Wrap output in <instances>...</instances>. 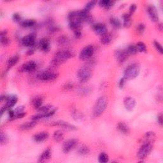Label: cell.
<instances>
[{"mask_svg":"<svg viewBox=\"0 0 163 163\" xmlns=\"http://www.w3.org/2000/svg\"><path fill=\"white\" fill-rule=\"evenodd\" d=\"M74 56V53L71 50L69 49H64L61 50L56 52L54 55L53 60L50 63L51 65V68H56L59 66V65L64 63L68 59Z\"/></svg>","mask_w":163,"mask_h":163,"instance_id":"obj_1","label":"cell"},{"mask_svg":"<svg viewBox=\"0 0 163 163\" xmlns=\"http://www.w3.org/2000/svg\"><path fill=\"white\" fill-rule=\"evenodd\" d=\"M108 104V99L106 96H101L97 99L93 108V117H98L106 110Z\"/></svg>","mask_w":163,"mask_h":163,"instance_id":"obj_2","label":"cell"},{"mask_svg":"<svg viewBox=\"0 0 163 163\" xmlns=\"http://www.w3.org/2000/svg\"><path fill=\"white\" fill-rule=\"evenodd\" d=\"M139 66L137 64L129 66L124 71V78L126 80H133L138 76L139 73Z\"/></svg>","mask_w":163,"mask_h":163,"instance_id":"obj_3","label":"cell"},{"mask_svg":"<svg viewBox=\"0 0 163 163\" xmlns=\"http://www.w3.org/2000/svg\"><path fill=\"white\" fill-rule=\"evenodd\" d=\"M91 69L87 65L84 66L80 68L78 71V73H77V76H78V78L82 83H84L85 82H87L91 79Z\"/></svg>","mask_w":163,"mask_h":163,"instance_id":"obj_4","label":"cell"},{"mask_svg":"<svg viewBox=\"0 0 163 163\" xmlns=\"http://www.w3.org/2000/svg\"><path fill=\"white\" fill-rule=\"evenodd\" d=\"M153 149L152 143H144L139 148L137 153V157L139 159H144L152 152Z\"/></svg>","mask_w":163,"mask_h":163,"instance_id":"obj_5","label":"cell"},{"mask_svg":"<svg viewBox=\"0 0 163 163\" xmlns=\"http://www.w3.org/2000/svg\"><path fill=\"white\" fill-rule=\"evenodd\" d=\"M58 73L53 71L52 69L43 71L37 75V79L41 81H51L57 78Z\"/></svg>","mask_w":163,"mask_h":163,"instance_id":"obj_6","label":"cell"},{"mask_svg":"<svg viewBox=\"0 0 163 163\" xmlns=\"http://www.w3.org/2000/svg\"><path fill=\"white\" fill-rule=\"evenodd\" d=\"M94 52V48L92 45H87L81 50L79 54L80 60H88L91 59Z\"/></svg>","mask_w":163,"mask_h":163,"instance_id":"obj_7","label":"cell"},{"mask_svg":"<svg viewBox=\"0 0 163 163\" xmlns=\"http://www.w3.org/2000/svg\"><path fill=\"white\" fill-rule=\"evenodd\" d=\"M36 34L32 33L22 38L21 40L22 44L28 47H33L36 43Z\"/></svg>","mask_w":163,"mask_h":163,"instance_id":"obj_8","label":"cell"},{"mask_svg":"<svg viewBox=\"0 0 163 163\" xmlns=\"http://www.w3.org/2000/svg\"><path fill=\"white\" fill-rule=\"evenodd\" d=\"M79 140L77 139H69L66 141L63 145V150L66 154H68L75 148L78 144Z\"/></svg>","mask_w":163,"mask_h":163,"instance_id":"obj_9","label":"cell"},{"mask_svg":"<svg viewBox=\"0 0 163 163\" xmlns=\"http://www.w3.org/2000/svg\"><path fill=\"white\" fill-rule=\"evenodd\" d=\"M37 64L36 62L33 61H29L27 63L22 64L21 68H19V71L20 72H32L34 71L36 69Z\"/></svg>","mask_w":163,"mask_h":163,"instance_id":"obj_10","label":"cell"},{"mask_svg":"<svg viewBox=\"0 0 163 163\" xmlns=\"http://www.w3.org/2000/svg\"><path fill=\"white\" fill-rule=\"evenodd\" d=\"M147 11L150 19L153 22L159 21V14L157 9L152 5H149L147 8Z\"/></svg>","mask_w":163,"mask_h":163,"instance_id":"obj_11","label":"cell"},{"mask_svg":"<svg viewBox=\"0 0 163 163\" xmlns=\"http://www.w3.org/2000/svg\"><path fill=\"white\" fill-rule=\"evenodd\" d=\"M50 126H61L65 129H67L69 131H75L76 130L77 128L75 126L70 124L69 123L65 122L63 121H58L56 122H52L50 124Z\"/></svg>","mask_w":163,"mask_h":163,"instance_id":"obj_12","label":"cell"},{"mask_svg":"<svg viewBox=\"0 0 163 163\" xmlns=\"http://www.w3.org/2000/svg\"><path fill=\"white\" fill-rule=\"evenodd\" d=\"M92 29L96 33V34L100 36H102L103 34L108 33L107 26L103 23H98V24H94L92 26Z\"/></svg>","mask_w":163,"mask_h":163,"instance_id":"obj_13","label":"cell"},{"mask_svg":"<svg viewBox=\"0 0 163 163\" xmlns=\"http://www.w3.org/2000/svg\"><path fill=\"white\" fill-rule=\"evenodd\" d=\"M115 55L116 59H117V60L120 63H124L127 59V57H129V54H127L126 49L116 50Z\"/></svg>","mask_w":163,"mask_h":163,"instance_id":"obj_14","label":"cell"},{"mask_svg":"<svg viewBox=\"0 0 163 163\" xmlns=\"http://www.w3.org/2000/svg\"><path fill=\"white\" fill-rule=\"evenodd\" d=\"M124 104L126 109L128 111H133L136 106V101L132 97H126L124 99Z\"/></svg>","mask_w":163,"mask_h":163,"instance_id":"obj_15","label":"cell"},{"mask_svg":"<svg viewBox=\"0 0 163 163\" xmlns=\"http://www.w3.org/2000/svg\"><path fill=\"white\" fill-rule=\"evenodd\" d=\"M38 46H39L42 52H48L50 49V41L48 39H46V38H42L39 41Z\"/></svg>","mask_w":163,"mask_h":163,"instance_id":"obj_16","label":"cell"},{"mask_svg":"<svg viewBox=\"0 0 163 163\" xmlns=\"http://www.w3.org/2000/svg\"><path fill=\"white\" fill-rule=\"evenodd\" d=\"M156 139V136L155 133L152 131H149L147 132L144 137L142 138L143 143H152L155 142Z\"/></svg>","mask_w":163,"mask_h":163,"instance_id":"obj_17","label":"cell"},{"mask_svg":"<svg viewBox=\"0 0 163 163\" xmlns=\"http://www.w3.org/2000/svg\"><path fill=\"white\" fill-rule=\"evenodd\" d=\"M49 137V133L47 132H40L39 133H37L33 137L34 140L38 143H41L47 139Z\"/></svg>","mask_w":163,"mask_h":163,"instance_id":"obj_18","label":"cell"},{"mask_svg":"<svg viewBox=\"0 0 163 163\" xmlns=\"http://www.w3.org/2000/svg\"><path fill=\"white\" fill-rule=\"evenodd\" d=\"M18 101V98L16 96H10L8 97V99L6 101V103L5 104V108H6V110L8 109H10L11 108H12L14 107L15 104H16L17 102Z\"/></svg>","mask_w":163,"mask_h":163,"instance_id":"obj_19","label":"cell"},{"mask_svg":"<svg viewBox=\"0 0 163 163\" xmlns=\"http://www.w3.org/2000/svg\"><path fill=\"white\" fill-rule=\"evenodd\" d=\"M37 124L36 121H32L30 122H27L24 124H21V126H19V129L21 131H28L33 129V128Z\"/></svg>","mask_w":163,"mask_h":163,"instance_id":"obj_20","label":"cell"},{"mask_svg":"<svg viewBox=\"0 0 163 163\" xmlns=\"http://www.w3.org/2000/svg\"><path fill=\"white\" fill-rule=\"evenodd\" d=\"M51 156H52L51 150H50V149H46L40 155V156L39 157V159H38V162H44L48 161L49 159H50V158L51 157Z\"/></svg>","mask_w":163,"mask_h":163,"instance_id":"obj_21","label":"cell"},{"mask_svg":"<svg viewBox=\"0 0 163 163\" xmlns=\"http://www.w3.org/2000/svg\"><path fill=\"white\" fill-rule=\"evenodd\" d=\"M44 98L41 96H36L32 100V104L34 109L38 110L42 106Z\"/></svg>","mask_w":163,"mask_h":163,"instance_id":"obj_22","label":"cell"},{"mask_svg":"<svg viewBox=\"0 0 163 163\" xmlns=\"http://www.w3.org/2000/svg\"><path fill=\"white\" fill-rule=\"evenodd\" d=\"M7 31L3 30L1 31L0 34V41H1V44L3 46H8L10 43V40L9 38L7 37Z\"/></svg>","mask_w":163,"mask_h":163,"instance_id":"obj_23","label":"cell"},{"mask_svg":"<svg viewBox=\"0 0 163 163\" xmlns=\"http://www.w3.org/2000/svg\"><path fill=\"white\" fill-rule=\"evenodd\" d=\"M112 41V36L111 34L107 33L106 34H103V35L101 36L100 38V41L103 45H109Z\"/></svg>","mask_w":163,"mask_h":163,"instance_id":"obj_24","label":"cell"},{"mask_svg":"<svg viewBox=\"0 0 163 163\" xmlns=\"http://www.w3.org/2000/svg\"><path fill=\"white\" fill-rule=\"evenodd\" d=\"M117 128L118 129V130L121 132V133L124 134H127L128 133H129L130 129L129 127H128L126 124L124 122H119L117 126Z\"/></svg>","mask_w":163,"mask_h":163,"instance_id":"obj_25","label":"cell"},{"mask_svg":"<svg viewBox=\"0 0 163 163\" xmlns=\"http://www.w3.org/2000/svg\"><path fill=\"white\" fill-rule=\"evenodd\" d=\"M115 1H109V0H102L99 2V5L101 7L104 8L105 9H110L114 6Z\"/></svg>","mask_w":163,"mask_h":163,"instance_id":"obj_26","label":"cell"},{"mask_svg":"<svg viewBox=\"0 0 163 163\" xmlns=\"http://www.w3.org/2000/svg\"><path fill=\"white\" fill-rule=\"evenodd\" d=\"M36 22L33 19H26L21 22V25L24 28H31L36 25Z\"/></svg>","mask_w":163,"mask_h":163,"instance_id":"obj_27","label":"cell"},{"mask_svg":"<svg viewBox=\"0 0 163 163\" xmlns=\"http://www.w3.org/2000/svg\"><path fill=\"white\" fill-rule=\"evenodd\" d=\"M19 61V56H14L13 57H10V59L8 60L7 62V67L8 69H9L10 68H12L14 65L16 64Z\"/></svg>","mask_w":163,"mask_h":163,"instance_id":"obj_28","label":"cell"},{"mask_svg":"<svg viewBox=\"0 0 163 163\" xmlns=\"http://www.w3.org/2000/svg\"><path fill=\"white\" fill-rule=\"evenodd\" d=\"M57 45L61 46L67 45L69 43V38L67 36L62 35L57 39Z\"/></svg>","mask_w":163,"mask_h":163,"instance_id":"obj_29","label":"cell"},{"mask_svg":"<svg viewBox=\"0 0 163 163\" xmlns=\"http://www.w3.org/2000/svg\"><path fill=\"white\" fill-rule=\"evenodd\" d=\"M122 19L124 20V26L126 28H129L131 25V16L129 14H124L122 15Z\"/></svg>","mask_w":163,"mask_h":163,"instance_id":"obj_30","label":"cell"},{"mask_svg":"<svg viewBox=\"0 0 163 163\" xmlns=\"http://www.w3.org/2000/svg\"><path fill=\"white\" fill-rule=\"evenodd\" d=\"M53 138L54 140L57 142H60L63 140L64 139V133L60 130H57L54 132L53 134Z\"/></svg>","mask_w":163,"mask_h":163,"instance_id":"obj_31","label":"cell"},{"mask_svg":"<svg viewBox=\"0 0 163 163\" xmlns=\"http://www.w3.org/2000/svg\"><path fill=\"white\" fill-rule=\"evenodd\" d=\"M110 24L113 26L114 28H117V29L121 28V26H122L121 22L117 18L114 17H111L110 19Z\"/></svg>","mask_w":163,"mask_h":163,"instance_id":"obj_32","label":"cell"},{"mask_svg":"<svg viewBox=\"0 0 163 163\" xmlns=\"http://www.w3.org/2000/svg\"><path fill=\"white\" fill-rule=\"evenodd\" d=\"M126 50L127 51V54H129V56L130 55H134V54H136L138 52V50L137 49V46L134 45H130L127 46V47L126 49Z\"/></svg>","mask_w":163,"mask_h":163,"instance_id":"obj_33","label":"cell"},{"mask_svg":"<svg viewBox=\"0 0 163 163\" xmlns=\"http://www.w3.org/2000/svg\"><path fill=\"white\" fill-rule=\"evenodd\" d=\"M89 152H90V150H89V147L85 145H83L80 147L78 150V153L82 156H85V155H87Z\"/></svg>","mask_w":163,"mask_h":163,"instance_id":"obj_34","label":"cell"},{"mask_svg":"<svg viewBox=\"0 0 163 163\" xmlns=\"http://www.w3.org/2000/svg\"><path fill=\"white\" fill-rule=\"evenodd\" d=\"M109 160V157H108V156L104 152L101 153L99 155L98 157V161L101 163H106Z\"/></svg>","mask_w":163,"mask_h":163,"instance_id":"obj_35","label":"cell"},{"mask_svg":"<svg viewBox=\"0 0 163 163\" xmlns=\"http://www.w3.org/2000/svg\"><path fill=\"white\" fill-rule=\"evenodd\" d=\"M71 115L73 116V118L76 121H79V120H82L84 118V116L82 114L80 113L76 110H73L71 112Z\"/></svg>","mask_w":163,"mask_h":163,"instance_id":"obj_36","label":"cell"},{"mask_svg":"<svg viewBox=\"0 0 163 163\" xmlns=\"http://www.w3.org/2000/svg\"><path fill=\"white\" fill-rule=\"evenodd\" d=\"M137 50L139 52H147V46L143 42H138L136 45Z\"/></svg>","mask_w":163,"mask_h":163,"instance_id":"obj_37","label":"cell"},{"mask_svg":"<svg viewBox=\"0 0 163 163\" xmlns=\"http://www.w3.org/2000/svg\"><path fill=\"white\" fill-rule=\"evenodd\" d=\"M52 107L50 105H46V106H41L39 109L38 110V112L41 114L43 113H47V112L52 110Z\"/></svg>","mask_w":163,"mask_h":163,"instance_id":"obj_38","label":"cell"},{"mask_svg":"<svg viewBox=\"0 0 163 163\" xmlns=\"http://www.w3.org/2000/svg\"><path fill=\"white\" fill-rule=\"evenodd\" d=\"M96 1H89L87 3H86L85 7H84V10H86L87 11H89L91 9H92L94 8L96 4Z\"/></svg>","mask_w":163,"mask_h":163,"instance_id":"obj_39","label":"cell"},{"mask_svg":"<svg viewBox=\"0 0 163 163\" xmlns=\"http://www.w3.org/2000/svg\"><path fill=\"white\" fill-rule=\"evenodd\" d=\"M8 141H9V139H8L6 135L3 132H1V134H0V143H1V145L6 144Z\"/></svg>","mask_w":163,"mask_h":163,"instance_id":"obj_40","label":"cell"},{"mask_svg":"<svg viewBox=\"0 0 163 163\" xmlns=\"http://www.w3.org/2000/svg\"><path fill=\"white\" fill-rule=\"evenodd\" d=\"M154 45L155 46V48L156 49V50H157L158 52H159L161 54H162L163 51H162V47L161 45V44L159 41L155 40L154 41Z\"/></svg>","mask_w":163,"mask_h":163,"instance_id":"obj_41","label":"cell"},{"mask_svg":"<svg viewBox=\"0 0 163 163\" xmlns=\"http://www.w3.org/2000/svg\"><path fill=\"white\" fill-rule=\"evenodd\" d=\"M145 26L144 24H142V23L138 24L137 27V31L139 34H143L145 31Z\"/></svg>","mask_w":163,"mask_h":163,"instance_id":"obj_42","label":"cell"},{"mask_svg":"<svg viewBox=\"0 0 163 163\" xmlns=\"http://www.w3.org/2000/svg\"><path fill=\"white\" fill-rule=\"evenodd\" d=\"M91 92V90L90 88H84L80 89L79 91L80 95H83V96L88 95Z\"/></svg>","mask_w":163,"mask_h":163,"instance_id":"obj_43","label":"cell"},{"mask_svg":"<svg viewBox=\"0 0 163 163\" xmlns=\"http://www.w3.org/2000/svg\"><path fill=\"white\" fill-rule=\"evenodd\" d=\"M63 87L64 90H65V91H70V90H72L73 87H74V86H73V84L67 83V84H64Z\"/></svg>","mask_w":163,"mask_h":163,"instance_id":"obj_44","label":"cell"},{"mask_svg":"<svg viewBox=\"0 0 163 163\" xmlns=\"http://www.w3.org/2000/svg\"><path fill=\"white\" fill-rule=\"evenodd\" d=\"M26 115V114L25 112H22V113H19V114H15L14 117L11 119L10 121H12V120H15V119H21L24 117V116Z\"/></svg>","mask_w":163,"mask_h":163,"instance_id":"obj_45","label":"cell"},{"mask_svg":"<svg viewBox=\"0 0 163 163\" xmlns=\"http://www.w3.org/2000/svg\"><path fill=\"white\" fill-rule=\"evenodd\" d=\"M137 6L136 5V4H132V5H131L129 7V14L131 15V16L135 12L136 10H137Z\"/></svg>","mask_w":163,"mask_h":163,"instance_id":"obj_46","label":"cell"},{"mask_svg":"<svg viewBox=\"0 0 163 163\" xmlns=\"http://www.w3.org/2000/svg\"><path fill=\"white\" fill-rule=\"evenodd\" d=\"M24 106H21V107H18L17 108H15V110H14L15 114H19V113H22L24 111Z\"/></svg>","mask_w":163,"mask_h":163,"instance_id":"obj_47","label":"cell"},{"mask_svg":"<svg viewBox=\"0 0 163 163\" xmlns=\"http://www.w3.org/2000/svg\"><path fill=\"white\" fill-rule=\"evenodd\" d=\"M12 19H13V20L15 22H19V21H21V15H19V14H17V13H15V14H14L13 15Z\"/></svg>","mask_w":163,"mask_h":163,"instance_id":"obj_48","label":"cell"},{"mask_svg":"<svg viewBox=\"0 0 163 163\" xmlns=\"http://www.w3.org/2000/svg\"><path fill=\"white\" fill-rule=\"evenodd\" d=\"M73 32H74L75 37L76 38V39H79V38H81V36H82V33H81V31H80V29L74 31H73Z\"/></svg>","mask_w":163,"mask_h":163,"instance_id":"obj_49","label":"cell"},{"mask_svg":"<svg viewBox=\"0 0 163 163\" xmlns=\"http://www.w3.org/2000/svg\"><path fill=\"white\" fill-rule=\"evenodd\" d=\"M126 80L124 79V77L122 79H121V80H120L119 83V87L120 89H122L124 87V85H125V83H126Z\"/></svg>","mask_w":163,"mask_h":163,"instance_id":"obj_50","label":"cell"},{"mask_svg":"<svg viewBox=\"0 0 163 163\" xmlns=\"http://www.w3.org/2000/svg\"><path fill=\"white\" fill-rule=\"evenodd\" d=\"M157 121H158V123L159 124V125L162 126L163 124V119H162V114H159L157 115Z\"/></svg>","mask_w":163,"mask_h":163,"instance_id":"obj_51","label":"cell"},{"mask_svg":"<svg viewBox=\"0 0 163 163\" xmlns=\"http://www.w3.org/2000/svg\"><path fill=\"white\" fill-rule=\"evenodd\" d=\"M34 52V49H31L30 50H29L28 52H27V54H28V55H32V54Z\"/></svg>","mask_w":163,"mask_h":163,"instance_id":"obj_52","label":"cell"},{"mask_svg":"<svg viewBox=\"0 0 163 163\" xmlns=\"http://www.w3.org/2000/svg\"><path fill=\"white\" fill-rule=\"evenodd\" d=\"M158 27H159V29L161 31H162V23L159 24Z\"/></svg>","mask_w":163,"mask_h":163,"instance_id":"obj_53","label":"cell"}]
</instances>
